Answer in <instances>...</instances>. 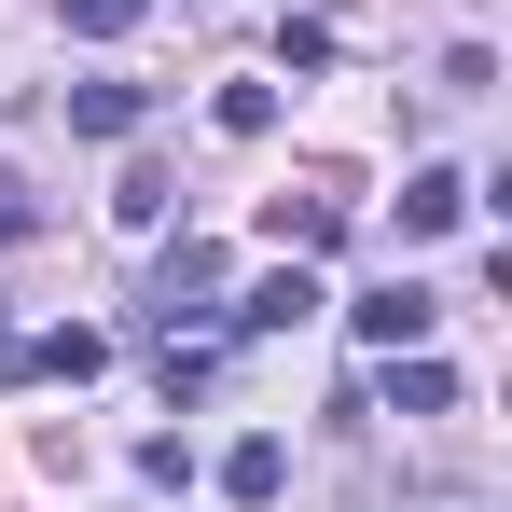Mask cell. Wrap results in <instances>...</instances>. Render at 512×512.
Here are the masks:
<instances>
[{"label":"cell","instance_id":"6da1fadb","mask_svg":"<svg viewBox=\"0 0 512 512\" xmlns=\"http://www.w3.org/2000/svg\"><path fill=\"white\" fill-rule=\"evenodd\" d=\"M208 319H222V250H208V236H180V250L153 263V291H139V333L180 346V333H208Z\"/></svg>","mask_w":512,"mask_h":512},{"label":"cell","instance_id":"7a4b0ae2","mask_svg":"<svg viewBox=\"0 0 512 512\" xmlns=\"http://www.w3.org/2000/svg\"><path fill=\"white\" fill-rule=\"evenodd\" d=\"M263 250L305 263V250H346V180H305V194H263Z\"/></svg>","mask_w":512,"mask_h":512},{"label":"cell","instance_id":"3957f363","mask_svg":"<svg viewBox=\"0 0 512 512\" xmlns=\"http://www.w3.org/2000/svg\"><path fill=\"white\" fill-rule=\"evenodd\" d=\"M222 319H236V333H291V319H319V277H305V263H277V277H250Z\"/></svg>","mask_w":512,"mask_h":512},{"label":"cell","instance_id":"277c9868","mask_svg":"<svg viewBox=\"0 0 512 512\" xmlns=\"http://www.w3.org/2000/svg\"><path fill=\"white\" fill-rule=\"evenodd\" d=\"M346 319H360V346H429V319H443V305H429L416 277H388V291H360Z\"/></svg>","mask_w":512,"mask_h":512},{"label":"cell","instance_id":"5b68a950","mask_svg":"<svg viewBox=\"0 0 512 512\" xmlns=\"http://www.w3.org/2000/svg\"><path fill=\"white\" fill-rule=\"evenodd\" d=\"M97 360H111V333H84V319H56V333H28V346H0V374H70V388H84Z\"/></svg>","mask_w":512,"mask_h":512},{"label":"cell","instance_id":"8992f818","mask_svg":"<svg viewBox=\"0 0 512 512\" xmlns=\"http://www.w3.org/2000/svg\"><path fill=\"white\" fill-rule=\"evenodd\" d=\"M443 222H471V180H457V167H416V180H402V250L443 236Z\"/></svg>","mask_w":512,"mask_h":512},{"label":"cell","instance_id":"52a82bcc","mask_svg":"<svg viewBox=\"0 0 512 512\" xmlns=\"http://www.w3.org/2000/svg\"><path fill=\"white\" fill-rule=\"evenodd\" d=\"M277 485H291V443H277V429H250V443L222 457V499H236V512H263Z\"/></svg>","mask_w":512,"mask_h":512},{"label":"cell","instance_id":"ba28073f","mask_svg":"<svg viewBox=\"0 0 512 512\" xmlns=\"http://www.w3.org/2000/svg\"><path fill=\"white\" fill-rule=\"evenodd\" d=\"M388 402H402V416H457V374H443L429 346H388Z\"/></svg>","mask_w":512,"mask_h":512},{"label":"cell","instance_id":"9c48e42d","mask_svg":"<svg viewBox=\"0 0 512 512\" xmlns=\"http://www.w3.org/2000/svg\"><path fill=\"white\" fill-rule=\"evenodd\" d=\"M139 111H153L139 84H70V125L84 139H139Z\"/></svg>","mask_w":512,"mask_h":512},{"label":"cell","instance_id":"30bf717a","mask_svg":"<svg viewBox=\"0 0 512 512\" xmlns=\"http://www.w3.org/2000/svg\"><path fill=\"white\" fill-rule=\"evenodd\" d=\"M167 194H180L167 167H125V180H111V208H125V222H139V236H153V222H167Z\"/></svg>","mask_w":512,"mask_h":512},{"label":"cell","instance_id":"8fae6325","mask_svg":"<svg viewBox=\"0 0 512 512\" xmlns=\"http://www.w3.org/2000/svg\"><path fill=\"white\" fill-rule=\"evenodd\" d=\"M208 125H222V139H263V125H277V84H222V111H208Z\"/></svg>","mask_w":512,"mask_h":512},{"label":"cell","instance_id":"7c38bea8","mask_svg":"<svg viewBox=\"0 0 512 512\" xmlns=\"http://www.w3.org/2000/svg\"><path fill=\"white\" fill-rule=\"evenodd\" d=\"M139 14H153V0H70V42H125Z\"/></svg>","mask_w":512,"mask_h":512},{"label":"cell","instance_id":"4fadbf2b","mask_svg":"<svg viewBox=\"0 0 512 512\" xmlns=\"http://www.w3.org/2000/svg\"><path fill=\"white\" fill-rule=\"evenodd\" d=\"M14 236H42V194H28V180L0 167V250H14Z\"/></svg>","mask_w":512,"mask_h":512}]
</instances>
